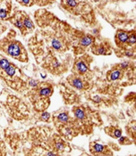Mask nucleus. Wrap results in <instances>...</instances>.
I'll return each instance as SVG.
<instances>
[{
    "label": "nucleus",
    "instance_id": "7ed1b4c3",
    "mask_svg": "<svg viewBox=\"0 0 136 156\" xmlns=\"http://www.w3.org/2000/svg\"><path fill=\"white\" fill-rule=\"evenodd\" d=\"M89 55H83V57L79 58V60L76 61L74 63V71L75 73L78 75H83L89 71V67H90V60L88 61Z\"/></svg>",
    "mask_w": 136,
    "mask_h": 156
},
{
    "label": "nucleus",
    "instance_id": "f8f14e48",
    "mask_svg": "<svg viewBox=\"0 0 136 156\" xmlns=\"http://www.w3.org/2000/svg\"><path fill=\"white\" fill-rule=\"evenodd\" d=\"M5 5L0 6V18L7 19L9 18L11 11V2H4Z\"/></svg>",
    "mask_w": 136,
    "mask_h": 156
},
{
    "label": "nucleus",
    "instance_id": "dca6fc26",
    "mask_svg": "<svg viewBox=\"0 0 136 156\" xmlns=\"http://www.w3.org/2000/svg\"><path fill=\"white\" fill-rule=\"evenodd\" d=\"M81 156H91V155H89L88 154H83Z\"/></svg>",
    "mask_w": 136,
    "mask_h": 156
},
{
    "label": "nucleus",
    "instance_id": "9d476101",
    "mask_svg": "<svg viewBox=\"0 0 136 156\" xmlns=\"http://www.w3.org/2000/svg\"><path fill=\"white\" fill-rule=\"evenodd\" d=\"M23 23H24V27L25 33L26 34L31 32L34 30L33 23L31 22V18L26 13H24V12H23Z\"/></svg>",
    "mask_w": 136,
    "mask_h": 156
},
{
    "label": "nucleus",
    "instance_id": "0eeeda50",
    "mask_svg": "<svg viewBox=\"0 0 136 156\" xmlns=\"http://www.w3.org/2000/svg\"><path fill=\"white\" fill-rule=\"evenodd\" d=\"M95 41V37L89 34L86 35H79L78 44L80 48H87L90 45H93Z\"/></svg>",
    "mask_w": 136,
    "mask_h": 156
},
{
    "label": "nucleus",
    "instance_id": "f03ea898",
    "mask_svg": "<svg viewBox=\"0 0 136 156\" xmlns=\"http://www.w3.org/2000/svg\"><path fill=\"white\" fill-rule=\"evenodd\" d=\"M90 153L91 156H113L111 148L108 145L99 144L97 141L90 143Z\"/></svg>",
    "mask_w": 136,
    "mask_h": 156
},
{
    "label": "nucleus",
    "instance_id": "2eb2a0df",
    "mask_svg": "<svg viewBox=\"0 0 136 156\" xmlns=\"http://www.w3.org/2000/svg\"><path fill=\"white\" fill-rule=\"evenodd\" d=\"M18 3L23 5H25V6H30L33 4H35L36 2H34V1H19Z\"/></svg>",
    "mask_w": 136,
    "mask_h": 156
},
{
    "label": "nucleus",
    "instance_id": "ddd939ff",
    "mask_svg": "<svg viewBox=\"0 0 136 156\" xmlns=\"http://www.w3.org/2000/svg\"><path fill=\"white\" fill-rule=\"evenodd\" d=\"M119 144L122 145H130V144H134V142L132 141V139L128 136H121L119 137Z\"/></svg>",
    "mask_w": 136,
    "mask_h": 156
},
{
    "label": "nucleus",
    "instance_id": "20e7f679",
    "mask_svg": "<svg viewBox=\"0 0 136 156\" xmlns=\"http://www.w3.org/2000/svg\"><path fill=\"white\" fill-rule=\"evenodd\" d=\"M131 31H126V30H117L116 35V44L118 48L126 50V42L131 34Z\"/></svg>",
    "mask_w": 136,
    "mask_h": 156
},
{
    "label": "nucleus",
    "instance_id": "1a4fd4ad",
    "mask_svg": "<svg viewBox=\"0 0 136 156\" xmlns=\"http://www.w3.org/2000/svg\"><path fill=\"white\" fill-rule=\"evenodd\" d=\"M68 81L69 83L72 85L73 87H76L77 89H80V90H83V88H85V84L83 82V80L78 77V76H75V75H72L70 77H68Z\"/></svg>",
    "mask_w": 136,
    "mask_h": 156
},
{
    "label": "nucleus",
    "instance_id": "f257e3e1",
    "mask_svg": "<svg viewBox=\"0 0 136 156\" xmlns=\"http://www.w3.org/2000/svg\"><path fill=\"white\" fill-rule=\"evenodd\" d=\"M3 48L2 50L5 51L7 55L12 56L13 58H15L21 62H27V54L24 48L19 41L12 40L8 42V44H6L5 46H1Z\"/></svg>",
    "mask_w": 136,
    "mask_h": 156
},
{
    "label": "nucleus",
    "instance_id": "4468645a",
    "mask_svg": "<svg viewBox=\"0 0 136 156\" xmlns=\"http://www.w3.org/2000/svg\"><path fill=\"white\" fill-rule=\"evenodd\" d=\"M50 114L49 113V112H43L41 113V115H40V120H43V121L48 122V121H50Z\"/></svg>",
    "mask_w": 136,
    "mask_h": 156
},
{
    "label": "nucleus",
    "instance_id": "39448f33",
    "mask_svg": "<svg viewBox=\"0 0 136 156\" xmlns=\"http://www.w3.org/2000/svg\"><path fill=\"white\" fill-rule=\"evenodd\" d=\"M91 52L96 55H110L111 54V48L108 43H100V44H93L91 48Z\"/></svg>",
    "mask_w": 136,
    "mask_h": 156
},
{
    "label": "nucleus",
    "instance_id": "9b49d317",
    "mask_svg": "<svg viewBox=\"0 0 136 156\" xmlns=\"http://www.w3.org/2000/svg\"><path fill=\"white\" fill-rule=\"evenodd\" d=\"M125 129H126V133L128 135V137H130L132 139V141L134 143L136 133L135 120H132L131 122H129V124H127V126L125 127Z\"/></svg>",
    "mask_w": 136,
    "mask_h": 156
},
{
    "label": "nucleus",
    "instance_id": "6e6552de",
    "mask_svg": "<svg viewBox=\"0 0 136 156\" xmlns=\"http://www.w3.org/2000/svg\"><path fill=\"white\" fill-rule=\"evenodd\" d=\"M104 131L107 135H108L110 137L112 138H115V139H117L119 137L122 136V129H120L119 128L117 127H115V126H109V127H106L104 129Z\"/></svg>",
    "mask_w": 136,
    "mask_h": 156
},
{
    "label": "nucleus",
    "instance_id": "423d86ee",
    "mask_svg": "<svg viewBox=\"0 0 136 156\" xmlns=\"http://www.w3.org/2000/svg\"><path fill=\"white\" fill-rule=\"evenodd\" d=\"M52 147L55 152L59 153V152H64L66 149V147H68V144L64 142V140H63L60 136H56L52 140Z\"/></svg>",
    "mask_w": 136,
    "mask_h": 156
}]
</instances>
